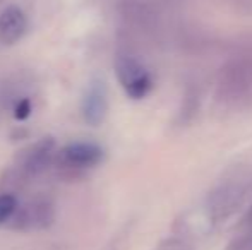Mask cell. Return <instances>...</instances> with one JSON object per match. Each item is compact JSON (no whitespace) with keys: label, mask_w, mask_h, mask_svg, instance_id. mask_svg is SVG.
<instances>
[{"label":"cell","mask_w":252,"mask_h":250,"mask_svg":"<svg viewBox=\"0 0 252 250\" xmlns=\"http://www.w3.org/2000/svg\"><path fill=\"white\" fill-rule=\"evenodd\" d=\"M55 139L43 137L36 142L30 144L17 153L12 167L9 168V175L12 182H30L31 178L41 175L45 170L53 167L55 158Z\"/></svg>","instance_id":"obj_1"},{"label":"cell","mask_w":252,"mask_h":250,"mask_svg":"<svg viewBox=\"0 0 252 250\" xmlns=\"http://www.w3.org/2000/svg\"><path fill=\"white\" fill-rule=\"evenodd\" d=\"M103 156L105 153L98 144L81 140V142H72L57 151L53 158V167L59 168L67 177H77L98 167L103 161Z\"/></svg>","instance_id":"obj_2"},{"label":"cell","mask_w":252,"mask_h":250,"mask_svg":"<svg viewBox=\"0 0 252 250\" xmlns=\"http://www.w3.org/2000/svg\"><path fill=\"white\" fill-rule=\"evenodd\" d=\"M115 76L130 100H143L150 94L153 87L150 70L130 54H117Z\"/></svg>","instance_id":"obj_3"},{"label":"cell","mask_w":252,"mask_h":250,"mask_svg":"<svg viewBox=\"0 0 252 250\" xmlns=\"http://www.w3.org/2000/svg\"><path fill=\"white\" fill-rule=\"evenodd\" d=\"M252 89V63L249 60H232L225 65L218 81V98L225 103H239L249 96Z\"/></svg>","instance_id":"obj_4"},{"label":"cell","mask_w":252,"mask_h":250,"mask_svg":"<svg viewBox=\"0 0 252 250\" xmlns=\"http://www.w3.org/2000/svg\"><path fill=\"white\" fill-rule=\"evenodd\" d=\"M247 194V185L240 180H226L220 184L208 195L206 209L213 223L226 221L244 204Z\"/></svg>","instance_id":"obj_5"},{"label":"cell","mask_w":252,"mask_h":250,"mask_svg":"<svg viewBox=\"0 0 252 250\" xmlns=\"http://www.w3.org/2000/svg\"><path fill=\"white\" fill-rule=\"evenodd\" d=\"M55 220V206L45 197H36L17 207L16 214L9 221V228L16 231L45 230Z\"/></svg>","instance_id":"obj_6"},{"label":"cell","mask_w":252,"mask_h":250,"mask_svg":"<svg viewBox=\"0 0 252 250\" xmlns=\"http://www.w3.org/2000/svg\"><path fill=\"white\" fill-rule=\"evenodd\" d=\"M81 113L88 125L98 127L108 113V93L101 81H93L86 89L81 103Z\"/></svg>","instance_id":"obj_7"},{"label":"cell","mask_w":252,"mask_h":250,"mask_svg":"<svg viewBox=\"0 0 252 250\" xmlns=\"http://www.w3.org/2000/svg\"><path fill=\"white\" fill-rule=\"evenodd\" d=\"M28 31V16L21 7L7 5L0 12V43L16 45Z\"/></svg>","instance_id":"obj_8"},{"label":"cell","mask_w":252,"mask_h":250,"mask_svg":"<svg viewBox=\"0 0 252 250\" xmlns=\"http://www.w3.org/2000/svg\"><path fill=\"white\" fill-rule=\"evenodd\" d=\"M17 207H19V202H17V197L12 192L0 194V224L9 223L16 214Z\"/></svg>","instance_id":"obj_9"},{"label":"cell","mask_w":252,"mask_h":250,"mask_svg":"<svg viewBox=\"0 0 252 250\" xmlns=\"http://www.w3.org/2000/svg\"><path fill=\"white\" fill-rule=\"evenodd\" d=\"M155 250H194V247L186 237H170L165 238Z\"/></svg>","instance_id":"obj_10"},{"label":"cell","mask_w":252,"mask_h":250,"mask_svg":"<svg viewBox=\"0 0 252 250\" xmlns=\"http://www.w3.org/2000/svg\"><path fill=\"white\" fill-rule=\"evenodd\" d=\"M31 111H33V107H31L30 98H21V100H17V103L14 105V108H12V113L16 120H26L31 115Z\"/></svg>","instance_id":"obj_11"},{"label":"cell","mask_w":252,"mask_h":250,"mask_svg":"<svg viewBox=\"0 0 252 250\" xmlns=\"http://www.w3.org/2000/svg\"><path fill=\"white\" fill-rule=\"evenodd\" d=\"M244 247H240V245H237V250H252V240L251 242H242Z\"/></svg>","instance_id":"obj_12"}]
</instances>
